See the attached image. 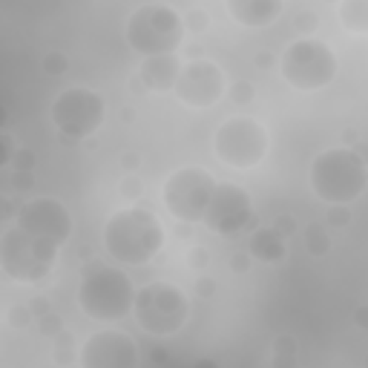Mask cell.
<instances>
[{
	"mask_svg": "<svg viewBox=\"0 0 368 368\" xmlns=\"http://www.w3.org/2000/svg\"><path fill=\"white\" fill-rule=\"evenodd\" d=\"M104 247L121 265H147L164 247V225L150 207H121L104 225Z\"/></svg>",
	"mask_w": 368,
	"mask_h": 368,
	"instance_id": "cell-1",
	"label": "cell"
},
{
	"mask_svg": "<svg viewBox=\"0 0 368 368\" xmlns=\"http://www.w3.org/2000/svg\"><path fill=\"white\" fill-rule=\"evenodd\" d=\"M311 190L319 202L331 204H354L368 190V164L357 156L354 147H328L311 161Z\"/></svg>",
	"mask_w": 368,
	"mask_h": 368,
	"instance_id": "cell-2",
	"label": "cell"
},
{
	"mask_svg": "<svg viewBox=\"0 0 368 368\" xmlns=\"http://www.w3.org/2000/svg\"><path fill=\"white\" fill-rule=\"evenodd\" d=\"M135 285L121 268L89 262L81 274L78 285V308L84 317L98 322H119L127 319L135 308Z\"/></svg>",
	"mask_w": 368,
	"mask_h": 368,
	"instance_id": "cell-3",
	"label": "cell"
},
{
	"mask_svg": "<svg viewBox=\"0 0 368 368\" xmlns=\"http://www.w3.org/2000/svg\"><path fill=\"white\" fill-rule=\"evenodd\" d=\"M184 41V21L170 3H141L127 17V44L141 58L179 55Z\"/></svg>",
	"mask_w": 368,
	"mask_h": 368,
	"instance_id": "cell-4",
	"label": "cell"
},
{
	"mask_svg": "<svg viewBox=\"0 0 368 368\" xmlns=\"http://www.w3.org/2000/svg\"><path fill=\"white\" fill-rule=\"evenodd\" d=\"M279 75L297 92H319L337 78V55L325 41L299 37L282 52Z\"/></svg>",
	"mask_w": 368,
	"mask_h": 368,
	"instance_id": "cell-5",
	"label": "cell"
},
{
	"mask_svg": "<svg viewBox=\"0 0 368 368\" xmlns=\"http://www.w3.org/2000/svg\"><path fill=\"white\" fill-rule=\"evenodd\" d=\"M190 317L187 294L173 282H150L135 294L132 319L141 331L152 337H173L179 334Z\"/></svg>",
	"mask_w": 368,
	"mask_h": 368,
	"instance_id": "cell-6",
	"label": "cell"
},
{
	"mask_svg": "<svg viewBox=\"0 0 368 368\" xmlns=\"http://www.w3.org/2000/svg\"><path fill=\"white\" fill-rule=\"evenodd\" d=\"M58 250V245L29 236L26 230L12 225L0 236V268L15 282H44L55 270Z\"/></svg>",
	"mask_w": 368,
	"mask_h": 368,
	"instance_id": "cell-7",
	"label": "cell"
},
{
	"mask_svg": "<svg viewBox=\"0 0 368 368\" xmlns=\"http://www.w3.org/2000/svg\"><path fill=\"white\" fill-rule=\"evenodd\" d=\"M219 187V179L204 167H179L173 170L161 184V202L173 219L184 225H199L207 216L213 193Z\"/></svg>",
	"mask_w": 368,
	"mask_h": 368,
	"instance_id": "cell-8",
	"label": "cell"
},
{
	"mask_svg": "<svg viewBox=\"0 0 368 368\" xmlns=\"http://www.w3.org/2000/svg\"><path fill=\"white\" fill-rule=\"evenodd\" d=\"M268 144L270 141L265 124L250 119V115H230L213 135L216 159L234 170H250L262 164V159L268 156Z\"/></svg>",
	"mask_w": 368,
	"mask_h": 368,
	"instance_id": "cell-9",
	"label": "cell"
},
{
	"mask_svg": "<svg viewBox=\"0 0 368 368\" xmlns=\"http://www.w3.org/2000/svg\"><path fill=\"white\" fill-rule=\"evenodd\" d=\"M49 115H52V124L58 127V132H61L64 139L84 141L101 130L104 115H107V104L95 89L69 87L52 101Z\"/></svg>",
	"mask_w": 368,
	"mask_h": 368,
	"instance_id": "cell-10",
	"label": "cell"
},
{
	"mask_svg": "<svg viewBox=\"0 0 368 368\" xmlns=\"http://www.w3.org/2000/svg\"><path fill=\"white\" fill-rule=\"evenodd\" d=\"M202 225H207V230H213V234H219V236H236L242 230H250V234H254L256 213H254V199H250V193L239 184L219 182Z\"/></svg>",
	"mask_w": 368,
	"mask_h": 368,
	"instance_id": "cell-11",
	"label": "cell"
},
{
	"mask_svg": "<svg viewBox=\"0 0 368 368\" xmlns=\"http://www.w3.org/2000/svg\"><path fill=\"white\" fill-rule=\"evenodd\" d=\"M17 227L26 230L29 236L46 239L58 247H64L72 239L75 222H72L69 210L61 199L37 196V199H29L21 210H17Z\"/></svg>",
	"mask_w": 368,
	"mask_h": 368,
	"instance_id": "cell-12",
	"label": "cell"
},
{
	"mask_svg": "<svg viewBox=\"0 0 368 368\" xmlns=\"http://www.w3.org/2000/svg\"><path fill=\"white\" fill-rule=\"evenodd\" d=\"M176 98L184 107L193 109H207L213 104H219L227 95V78L216 61H207V58H199V61H187L179 84H176Z\"/></svg>",
	"mask_w": 368,
	"mask_h": 368,
	"instance_id": "cell-13",
	"label": "cell"
},
{
	"mask_svg": "<svg viewBox=\"0 0 368 368\" xmlns=\"http://www.w3.org/2000/svg\"><path fill=\"white\" fill-rule=\"evenodd\" d=\"M78 360L81 368H139L141 351L127 331L101 328L84 340Z\"/></svg>",
	"mask_w": 368,
	"mask_h": 368,
	"instance_id": "cell-14",
	"label": "cell"
},
{
	"mask_svg": "<svg viewBox=\"0 0 368 368\" xmlns=\"http://www.w3.org/2000/svg\"><path fill=\"white\" fill-rule=\"evenodd\" d=\"M184 64L179 55H156V58H141L139 64V81L147 92H173L179 84Z\"/></svg>",
	"mask_w": 368,
	"mask_h": 368,
	"instance_id": "cell-15",
	"label": "cell"
},
{
	"mask_svg": "<svg viewBox=\"0 0 368 368\" xmlns=\"http://www.w3.org/2000/svg\"><path fill=\"white\" fill-rule=\"evenodd\" d=\"M285 12L282 0H227V15L247 29H265Z\"/></svg>",
	"mask_w": 368,
	"mask_h": 368,
	"instance_id": "cell-16",
	"label": "cell"
},
{
	"mask_svg": "<svg viewBox=\"0 0 368 368\" xmlns=\"http://www.w3.org/2000/svg\"><path fill=\"white\" fill-rule=\"evenodd\" d=\"M247 254L254 259H259V262H265V265H277L288 256V242L274 225L256 227L247 239Z\"/></svg>",
	"mask_w": 368,
	"mask_h": 368,
	"instance_id": "cell-17",
	"label": "cell"
},
{
	"mask_svg": "<svg viewBox=\"0 0 368 368\" xmlns=\"http://www.w3.org/2000/svg\"><path fill=\"white\" fill-rule=\"evenodd\" d=\"M340 26L354 35H368V0H342L337 6Z\"/></svg>",
	"mask_w": 368,
	"mask_h": 368,
	"instance_id": "cell-18",
	"label": "cell"
},
{
	"mask_svg": "<svg viewBox=\"0 0 368 368\" xmlns=\"http://www.w3.org/2000/svg\"><path fill=\"white\" fill-rule=\"evenodd\" d=\"M270 368H299V340L294 334H279L274 340Z\"/></svg>",
	"mask_w": 368,
	"mask_h": 368,
	"instance_id": "cell-19",
	"label": "cell"
},
{
	"mask_svg": "<svg viewBox=\"0 0 368 368\" xmlns=\"http://www.w3.org/2000/svg\"><path fill=\"white\" fill-rule=\"evenodd\" d=\"M302 245L311 256H325L328 250H331V234H328L325 222H308L302 227Z\"/></svg>",
	"mask_w": 368,
	"mask_h": 368,
	"instance_id": "cell-20",
	"label": "cell"
},
{
	"mask_svg": "<svg viewBox=\"0 0 368 368\" xmlns=\"http://www.w3.org/2000/svg\"><path fill=\"white\" fill-rule=\"evenodd\" d=\"M182 21H184V32L202 35V32H207V26H210V15H207V9H202V6H190V9L182 15Z\"/></svg>",
	"mask_w": 368,
	"mask_h": 368,
	"instance_id": "cell-21",
	"label": "cell"
},
{
	"mask_svg": "<svg viewBox=\"0 0 368 368\" xmlns=\"http://www.w3.org/2000/svg\"><path fill=\"white\" fill-rule=\"evenodd\" d=\"M227 95H230V101H234L236 107H247L250 101H254V95H256V87L254 81H247V78H239L227 87Z\"/></svg>",
	"mask_w": 368,
	"mask_h": 368,
	"instance_id": "cell-22",
	"label": "cell"
},
{
	"mask_svg": "<svg viewBox=\"0 0 368 368\" xmlns=\"http://www.w3.org/2000/svg\"><path fill=\"white\" fill-rule=\"evenodd\" d=\"M41 67H44L46 75H52V78H61V75L69 69V58H67L61 49H49V52L44 55Z\"/></svg>",
	"mask_w": 368,
	"mask_h": 368,
	"instance_id": "cell-23",
	"label": "cell"
},
{
	"mask_svg": "<svg viewBox=\"0 0 368 368\" xmlns=\"http://www.w3.org/2000/svg\"><path fill=\"white\" fill-rule=\"evenodd\" d=\"M75 340H72V334L69 331H64L61 337H55V345H52V360L58 362V365H67V362H72V357H75Z\"/></svg>",
	"mask_w": 368,
	"mask_h": 368,
	"instance_id": "cell-24",
	"label": "cell"
},
{
	"mask_svg": "<svg viewBox=\"0 0 368 368\" xmlns=\"http://www.w3.org/2000/svg\"><path fill=\"white\" fill-rule=\"evenodd\" d=\"M345 225H351V207H345V204L325 207V227L328 230H340Z\"/></svg>",
	"mask_w": 368,
	"mask_h": 368,
	"instance_id": "cell-25",
	"label": "cell"
},
{
	"mask_svg": "<svg viewBox=\"0 0 368 368\" xmlns=\"http://www.w3.org/2000/svg\"><path fill=\"white\" fill-rule=\"evenodd\" d=\"M294 26H297L302 35L311 37V32H317V26H319V15H317V9L302 6V9L297 12V17H294Z\"/></svg>",
	"mask_w": 368,
	"mask_h": 368,
	"instance_id": "cell-26",
	"label": "cell"
},
{
	"mask_svg": "<svg viewBox=\"0 0 368 368\" xmlns=\"http://www.w3.org/2000/svg\"><path fill=\"white\" fill-rule=\"evenodd\" d=\"M119 193H121V199H124V202H139V196L144 193V184H141L139 176L127 173V176L121 179V184H119Z\"/></svg>",
	"mask_w": 368,
	"mask_h": 368,
	"instance_id": "cell-27",
	"label": "cell"
},
{
	"mask_svg": "<svg viewBox=\"0 0 368 368\" xmlns=\"http://www.w3.org/2000/svg\"><path fill=\"white\" fill-rule=\"evenodd\" d=\"M207 262H210V254H207V250L204 247H190L187 250V254H184V265L190 268V270H196V274H204V270H207Z\"/></svg>",
	"mask_w": 368,
	"mask_h": 368,
	"instance_id": "cell-28",
	"label": "cell"
},
{
	"mask_svg": "<svg viewBox=\"0 0 368 368\" xmlns=\"http://www.w3.org/2000/svg\"><path fill=\"white\" fill-rule=\"evenodd\" d=\"M37 322H41V334H44V337H49V340L61 337V334L67 331V328H64V319L58 317V314H52V311H49L46 317H41Z\"/></svg>",
	"mask_w": 368,
	"mask_h": 368,
	"instance_id": "cell-29",
	"label": "cell"
},
{
	"mask_svg": "<svg viewBox=\"0 0 368 368\" xmlns=\"http://www.w3.org/2000/svg\"><path fill=\"white\" fill-rule=\"evenodd\" d=\"M32 319H35V314L29 311V305H26V308H24V305H12L9 311H6V322H9L12 328H26Z\"/></svg>",
	"mask_w": 368,
	"mask_h": 368,
	"instance_id": "cell-30",
	"label": "cell"
},
{
	"mask_svg": "<svg viewBox=\"0 0 368 368\" xmlns=\"http://www.w3.org/2000/svg\"><path fill=\"white\" fill-rule=\"evenodd\" d=\"M17 150H21V147H15V135L12 132H0V164H12L15 156H17Z\"/></svg>",
	"mask_w": 368,
	"mask_h": 368,
	"instance_id": "cell-31",
	"label": "cell"
},
{
	"mask_svg": "<svg viewBox=\"0 0 368 368\" xmlns=\"http://www.w3.org/2000/svg\"><path fill=\"white\" fill-rule=\"evenodd\" d=\"M12 167H15V173H32L35 170V152L29 147H21L15 161H12Z\"/></svg>",
	"mask_w": 368,
	"mask_h": 368,
	"instance_id": "cell-32",
	"label": "cell"
},
{
	"mask_svg": "<svg viewBox=\"0 0 368 368\" xmlns=\"http://www.w3.org/2000/svg\"><path fill=\"white\" fill-rule=\"evenodd\" d=\"M250 268H254V256L250 254H230V274L234 277H245Z\"/></svg>",
	"mask_w": 368,
	"mask_h": 368,
	"instance_id": "cell-33",
	"label": "cell"
},
{
	"mask_svg": "<svg viewBox=\"0 0 368 368\" xmlns=\"http://www.w3.org/2000/svg\"><path fill=\"white\" fill-rule=\"evenodd\" d=\"M274 227L279 230V234L288 239V236H294V234H299V225H297V219L290 216V213H279V216L274 219Z\"/></svg>",
	"mask_w": 368,
	"mask_h": 368,
	"instance_id": "cell-34",
	"label": "cell"
},
{
	"mask_svg": "<svg viewBox=\"0 0 368 368\" xmlns=\"http://www.w3.org/2000/svg\"><path fill=\"white\" fill-rule=\"evenodd\" d=\"M219 290V282L213 279V277H199L196 279V297H202V299H210L213 294Z\"/></svg>",
	"mask_w": 368,
	"mask_h": 368,
	"instance_id": "cell-35",
	"label": "cell"
},
{
	"mask_svg": "<svg viewBox=\"0 0 368 368\" xmlns=\"http://www.w3.org/2000/svg\"><path fill=\"white\" fill-rule=\"evenodd\" d=\"M29 311L35 314V319H41V317H46V314L52 311V308H49V302H46L44 297H35V299L29 302Z\"/></svg>",
	"mask_w": 368,
	"mask_h": 368,
	"instance_id": "cell-36",
	"label": "cell"
},
{
	"mask_svg": "<svg viewBox=\"0 0 368 368\" xmlns=\"http://www.w3.org/2000/svg\"><path fill=\"white\" fill-rule=\"evenodd\" d=\"M254 67H259V69H274V67H277V55H270V52H256V55H254Z\"/></svg>",
	"mask_w": 368,
	"mask_h": 368,
	"instance_id": "cell-37",
	"label": "cell"
},
{
	"mask_svg": "<svg viewBox=\"0 0 368 368\" xmlns=\"http://www.w3.org/2000/svg\"><path fill=\"white\" fill-rule=\"evenodd\" d=\"M354 325L360 328V331H368V305H360L354 311Z\"/></svg>",
	"mask_w": 368,
	"mask_h": 368,
	"instance_id": "cell-38",
	"label": "cell"
},
{
	"mask_svg": "<svg viewBox=\"0 0 368 368\" xmlns=\"http://www.w3.org/2000/svg\"><path fill=\"white\" fill-rule=\"evenodd\" d=\"M15 182H17L15 184L17 190H29L35 184V176H32V173H15Z\"/></svg>",
	"mask_w": 368,
	"mask_h": 368,
	"instance_id": "cell-39",
	"label": "cell"
},
{
	"mask_svg": "<svg viewBox=\"0 0 368 368\" xmlns=\"http://www.w3.org/2000/svg\"><path fill=\"white\" fill-rule=\"evenodd\" d=\"M139 164H141V161H139V156H135V152H127V156H124V167H127V170H135Z\"/></svg>",
	"mask_w": 368,
	"mask_h": 368,
	"instance_id": "cell-40",
	"label": "cell"
},
{
	"mask_svg": "<svg viewBox=\"0 0 368 368\" xmlns=\"http://www.w3.org/2000/svg\"><path fill=\"white\" fill-rule=\"evenodd\" d=\"M193 368H219V362H216V360H207V357H202V360H196V362H193Z\"/></svg>",
	"mask_w": 368,
	"mask_h": 368,
	"instance_id": "cell-41",
	"label": "cell"
},
{
	"mask_svg": "<svg viewBox=\"0 0 368 368\" xmlns=\"http://www.w3.org/2000/svg\"><path fill=\"white\" fill-rule=\"evenodd\" d=\"M354 150H357V156L368 164V144H365V141H357V144H354Z\"/></svg>",
	"mask_w": 368,
	"mask_h": 368,
	"instance_id": "cell-42",
	"label": "cell"
},
{
	"mask_svg": "<svg viewBox=\"0 0 368 368\" xmlns=\"http://www.w3.org/2000/svg\"><path fill=\"white\" fill-rule=\"evenodd\" d=\"M365 368H368V354H365Z\"/></svg>",
	"mask_w": 368,
	"mask_h": 368,
	"instance_id": "cell-43",
	"label": "cell"
}]
</instances>
